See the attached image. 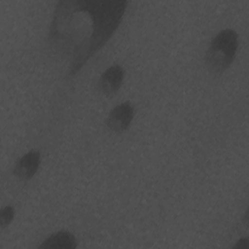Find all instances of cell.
<instances>
[{"mask_svg": "<svg viewBox=\"0 0 249 249\" xmlns=\"http://www.w3.org/2000/svg\"><path fill=\"white\" fill-rule=\"evenodd\" d=\"M126 1H59L49 29V44L68 63V77L109 41L120 25Z\"/></svg>", "mask_w": 249, "mask_h": 249, "instance_id": "obj_1", "label": "cell"}, {"mask_svg": "<svg viewBox=\"0 0 249 249\" xmlns=\"http://www.w3.org/2000/svg\"><path fill=\"white\" fill-rule=\"evenodd\" d=\"M238 48V35L232 29L221 30L211 40L206 53L205 64L216 74L224 72L232 63Z\"/></svg>", "mask_w": 249, "mask_h": 249, "instance_id": "obj_2", "label": "cell"}, {"mask_svg": "<svg viewBox=\"0 0 249 249\" xmlns=\"http://www.w3.org/2000/svg\"><path fill=\"white\" fill-rule=\"evenodd\" d=\"M134 117V106L126 101L115 106L109 113L106 124L114 132H123L127 129Z\"/></svg>", "mask_w": 249, "mask_h": 249, "instance_id": "obj_3", "label": "cell"}, {"mask_svg": "<svg viewBox=\"0 0 249 249\" xmlns=\"http://www.w3.org/2000/svg\"><path fill=\"white\" fill-rule=\"evenodd\" d=\"M124 78V70L119 64L108 67L100 76L97 88L104 95L114 94L121 88Z\"/></svg>", "mask_w": 249, "mask_h": 249, "instance_id": "obj_4", "label": "cell"}, {"mask_svg": "<svg viewBox=\"0 0 249 249\" xmlns=\"http://www.w3.org/2000/svg\"><path fill=\"white\" fill-rule=\"evenodd\" d=\"M41 162L39 151L31 150L22 155L15 164L14 174L20 180H29L37 172Z\"/></svg>", "mask_w": 249, "mask_h": 249, "instance_id": "obj_5", "label": "cell"}, {"mask_svg": "<svg viewBox=\"0 0 249 249\" xmlns=\"http://www.w3.org/2000/svg\"><path fill=\"white\" fill-rule=\"evenodd\" d=\"M78 246L73 233L59 231L47 237L38 247L41 249H75Z\"/></svg>", "mask_w": 249, "mask_h": 249, "instance_id": "obj_6", "label": "cell"}, {"mask_svg": "<svg viewBox=\"0 0 249 249\" xmlns=\"http://www.w3.org/2000/svg\"><path fill=\"white\" fill-rule=\"evenodd\" d=\"M15 217V209L11 205H6L2 208L0 213V225L1 228L4 229L8 227Z\"/></svg>", "mask_w": 249, "mask_h": 249, "instance_id": "obj_7", "label": "cell"}, {"mask_svg": "<svg viewBox=\"0 0 249 249\" xmlns=\"http://www.w3.org/2000/svg\"><path fill=\"white\" fill-rule=\"evenodd\" d=\"M234 249H248L249 248V239L248 237H242L236 241V243L232 246Z\"/></svg>", "mask_w": 249, "mask_h": 249, "instance_id": "obj_8", "label": "cell"}]
</instances>
